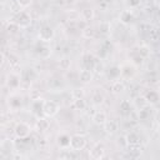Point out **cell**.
Instances as JSON below:
<instances>
[{"mask_svg": "<svg viewBox=\"0 0 160 160\" xmlns=\"http://www.w3.org/2000/svg\"><path fill=\"white\" fill-rule=\"evenodd\" d=\"M150 114H151V109H149V108H148V105H146L145 108L139 109L138 119H139V120H146V119H149Z\"/></svg>", "mask_w": 160, "mask_h": 160, "instance_id": "obj_23", "label": "cell"}, {"mask_svg": "<svg viewBox=\"0 0 160 160\" xmlns=\"http://www.w3.org/2000/svg\"><path fill=\"white\" fill-rule=\"evenodd\" d=\"M125 4L129 9H134V8H138L141 4V0H125Z\"/></svg>", "mask_w": 160, "mask_h": 160, "instance_id": "obj_36", "label": "cell"}, {"mask_svg": "<svg viewBox=\"0 0 160 160\" xmlns=\"http://www.w3.org/2000/svg\"><path fill=\"white\" fill-rule=\"evenodd\" d=\"M80 15H81L82 20H85V21H90V20L94 19V10L90 9V8H85V9L81 10V14H80Z\"/></svg>", "mask_w": 160, "mask_h": 160, "instance_id": "obj_22", "label": "cell"}, {"mask_svg": "<svg viewBox=\"0 0 160 160\" xmlns=\"http://www.w3.org/2000/svg\"><path fill=\"white\" fill-rule=\"evenodd\" d=\"M148 81H151V82H155L158 81V74L151 71V72H148Z\"/></svg>", "mask_w": 160, "mask_h": 160, "instance_id": "obj_40", "label": "cell"}, {"mask_svg": "<svg viewBox=\"0 0 160 160\" xmlns=\"http://www.w3.org/2000/svg\"><path fill=\"white\" fill-rule=\"evenodd\" d=\"M116 142H118V145L121 146V148H126V146H128V141H126V138H125V136H120Z\"/></svg>", "mask_w": 160, "mask_h": 160, "instance_id": "obj_42", "label": "cell"}, {"mask_svg": "<svg viewBox=\"0 0 160 160\" xmlns=\"http://www.w3.org/2000/svg\"><path fill=\"white\" fill-rule=\"evenodd\" d=\"M99 31L101 34H109L110 32V24L109 22H101L99 25Z\"/></svg>", "mask_w": 160, "mask_h": 160, "instance_id": "obj_35", "label": "cell"}, {"mask_svg": "<svg viewBox=\"0 0 160 160\" xmlns=\"http://www.w3.org/2000/svg\"><path fill=\"white\" fill-rule=\"evenodd\" d=\"M78 18H79V12H76V11L69 12V19L70 20H78Z\"/></svg>", "mask_w": 160, "mask_h": 160, "instance_id": "obj_46", "label": "cell"}, {"mask_svg": "<svg viewBox=\"0 0 160 160\" xmlns=\"http://www.w3.org/2000/svg\"><path fill=\"white\" fill-rule=\"evenodd\" d=\"M155 122H156L158 125H160V111H158V112L155 114Z\"/></svg>", "mask_w": 160, "mask_h": 160, "instance_id": "obj_47", "label": "cell"}, {"mask_svg": "<svg viewBox=\"0 0 160 160\" xmlns=\"http://www.w3.org/2000/svg\"><path fill=\"white\" fill-rule=\"evenodd\" d=\"M8 61H9V64H10V66L11 68H14V66H18L19 65V58L16 56V55H14V54H9V56H8Z\"/></svg>", "mask_w": 160, "mask_h": 160, "instance_id": "obj_34", "label": "cell"}, {"mask_svg": "<svg viewBox=\"0 0 160 160\" xmlns=\"http://www.w3.org/2000/svg\"><path fill=\"white\" fill-rule=\"evenodd\" d=\"M81 35H82L85 39H92L94 35H95V31H94L92 28H90V26L88 25L84 30H81Z\"/></svg>", "mask_w": 160, "mask_h": 160, "instance_id": "obj_29", "label": "cell"}, {"mask_svg": "<svg viewBox=\"0 0 160 160\" xmlns=\"http://www.w3.org/2000/svg\"><path fill=\"white\" fill-rule=\"evenodd\" d=\"M158 92H159V95H160V88H159V90H158Z\"/></svg>", "mask_w": 160, "mask_h": 160, "instance_id": "obj_52", "label": "cell"}, {"mask_svg": "<svg viewBox=\"0 0 160 160\" xmlns=\"http://www.w3.org/2000/svg\"><path fill=\"white\" fill-rule=\"evenodd\" d=\"M126 138V141H128V145H140L141 144V140H140V136L135 132V131H130L125 135Z\"/></svg>", "mask_w": 160, "mask_h": 160, "instance_id": "obj_13", "label": "cell"}, {"mask_svg": "<svg viewBox=\"0 0 160 160\" xmlns=\"http://www.w3.org/2000/svg\"><path fill=\"white\" fill-rule=\"evenodd\" d=\"M30 98H31L32 100H38V99H40V92L36 91V90H32L31 94H30Z\"/></svg>", "mask_w": 160, "mask_h": 160, "instance_id": "obj_43", "label": "cell"}, {"mask_svg": "<svg viewBox=\"0 0 160 160\" xmlns=\"http://www.w3.org/2000/svg\"><path fill=\"white\" fill-rule=\"evenodd\" d=\"M100 1H104V2H106V4H114L115 2V0H100Z\"/></svg>", "mask_w": 160, "mask_h": 160, "instance_id": "obj_49", "label": "cell"}, {"mask_svg": "<svg viewBox=\"0 0 160 160\" xmlns=\"http://www.w3.org/2000/svg\"><path fill=\"white\" fill-rule=\"evenodd\" d=\"M91 102L94 105H100L104 102V96L100 91H95L92 95H91Z\"/></svg>", "mask_w": 160, "mask_h": 160, "instance_id": "obj_27", "label": "cell"}, {"mask_svg": "<svg viewBox=\"0 0 160 160\" xmlns=\"http://www.w3.org/2000/svg\"><path fill=\"white\" fill-rule=\"evenodd\" d=\"M142 59H144V58H141V56L138 54L136 56H132V64L136 65V66H139V65L142 64Z\"/></svg>", "mask_w": 160, "mask_h": 160, "instance_id": "obj_41", "label": "cell"}, {"mask_svg": "<svg viewBox=\"0 0 160 160\" xmlns=\"http://www.w3.org/2000/svg\"><path fill=\"white\" fill-rule=\"evenodd\" d=\"M158 81H159V82H160V72H159V74H158Z\"/></svg>", "mask_w": 160, "mask_h": 160, "instance_id": "obj_51", "label": "cell"}, {"mask_svg": "<svg viewBox=\"0 0 160 160\" xmlns=\"http://www.w3.org/2000/svg\"><path fill=\"white\" fill-rule=\"evenodd\" d=\"M59 65H60V68H61L62 70H68V69L70 68V65H71V60H70L68 56H64L62 59H60Z\"/></svg>", "mask_w": 160, "mask_h": 160, "instance_id": "obj_31", "label": "cell"}, {"mask_svg": "<svg viewBox=\"0 0 160 160\" xmlns=\"http://www.w3.org/2000/svg\"><path fill=\"white\" fill-rule=\"evenodd\" d=\"M79 80L81 82H90L92 80V72L90 70H86V69H81L79 71Z\"/></svg>", "mask_w": 160, "mask_h": 160, "instance_id": "obj_14", "label": "cell"}, {"mask_svg": "<svg viewBox=\"0 0 160 160\" xmlns=\"http://www.w3.org/2000/svg\"><path fill=\"white\" fill-rule=\"evenodd\" d=\"M18 1L21 5V8H26V6H29L32 2V0H18Z\"/></svg>", "mask_w": 160, "mask_h": 160, "instance_id": "obj_44", "label": "cell"}, {"mask_svg": "<svg viewBox=\"0 0 160 160\" xmlns=\"http://www.w3.org/2000/svg\"><path fill=\"white\" fill-rule=\"evenodd\" d=\"M8 79H9L8 85H9L10 88H18V86L20 85V78H19L18 75H15V74H10Z\"/></svg>", "mask_w": 160, "mask_h": 160, "instance_id": "obj_24", "label": "cell"}, {"mask_svg": "<svg viewBox=\"0 0 160 160\" xmlns=\"http://www.w3.org/2000/svg\"><path fill=\"white\" fill-rule=\"evenodd\" d=\"M120 111L124 116H130L131 115V104L129 100H122L120 102Z\"/></svg>", "mask_w": 160, "mask_h": 160, "instance_id": "obj_15", "label": "cell"}, {"mask_svg": "<svg viewBox=\"0 0 160 160\" xmlns=\"http://www.w3.org/2000/svg\"><path fill=\"white\" fill-rule=\"evenodd\" d=\"M145 99H146L148 104H150V105H155V104H158V102L160 101V95H159L158 91H155V90H150V91H148V92L145 94Z\"/></svg>", "mask_w": 160, "mask_h": 160, "instance_id": "obj_12", "label": "cell"}, {"mask_svg": "<svg viewBox=\"0 0 160 160\" xmlns=\"http://www.w3.org/2000/svg\"><path fill=\"white\" fill-rule=\"evenodd\" d=\"M30 130L31 129L26 122H19V124H16L14 132H15L16 138H28L30 135Z\"/></svg>", "mask_w": 160, "mask_h": 160, "instance_id": "obj_7", "label": "cell"}, {"mask_svg": "<svg viewBox=\"0 0 160 160\" xmlns=\"http://www.w3.org/2000/svg\"><path fill=\"white\" fill-rule=\"evenodd\" d=\"M91 120H92V122L95 125H99L100 126V125H104L106 122L108 118H106V114L104 111H95L94 115L91 116Z\"/></svg>", "mask_w": 160, "mask_h": 160, "instance_id": "obj_9", "label": "cell"}, {"mask_svg": "<svg viewBox=\"0 0 160 160\" xmlns=\"http://www.w3.org/2000/svg\"><path fill=\"white\" fill-rule=\"evenodd\" d=\"M132 75H134L132 68H130V66H124V68H121V76H122V78L129 79V78H131Z\"/></svg>", "mask_w": 160, "mask_h": 160, "instance_id": "obj_30", "label": "cell"}, {"mask_svg": "<svg viewBox=\"0 0 160 160\" xmlns=\"http://www.w3.org/2000/svg\"><path fill=\"white\" fill-rule=\"evenodd\" d=\"M150 52H151V50H150V48L148 46V45H140L139 48H138V54L141 56V58H149L150 56Z\"/></svg>", "mask_w": 160, "mask_h": 160, "instance_id": "obj_26", "label": "cell"}, {"mask_svg": "<svg viewBox=\"0 0 160 160\" xmlns=\"http://www.w3.org/2000/svg\"><path fill=\"white\" fill-rule=\"evenodd\" d=\"M86 146V139L85 136L80 135V134H75L70 136V149L74 151H80L84 150V148Z\"/></svg>", "mask_w": 160, "mask_h": 160, "instance_id": "obj_2", "label": "cell"}, {"mask_svg": "<svg viewBox=\"0 0 160 160\" xmlns=\"http://www.w3.org/2000/svg\"><path fill=\"white\" fill-rule=\"evenodd\" d=\"M49 126H50V122H49V120H48L46 118H39V119H38V121H36V129H38L40 132L48 130Z\"/></svg>", "mask_w": 160, "mask_h": 160, "instance_id": "obj_17", "label": "cell"}, {"mask_svg": "<svg viewBox=\"0 0 160 160\" xmlns=\"http://www.w3.org/2000/svg\"><path fill=\"white\" fill-rule=\"evenodd\" d=\"M74 150H62V152L59 155L60 159H75L76 155L74 154Z\"/></svg>", "mask_w": 160, "mask_h": 160, "instance_id": "obj_32", "label": "cell"}, {"mask_svg": "<svg viewBox=\"0 0 160 160\" xmlns=\"http://www.w3.org/2000/svg\"><path fill=\"white\" fill-rule=\"evenodd\" d=\"M89 156H90L91 159H96V160L102 159V158L105 156V148H104V145L100 144V142L95 144V145L90 149V151H89Z\"/></svg>", "mask_w": 160, "mask_h": 160, "instance_id": "obj_5", "label": "cell"}, {"mask_svg": "<svg viewBox=\"0 0 160 160\" xmlns=\"http://www.w3.org/2000/svg\"><path fill=\"white\" fill-rule=\"evenodd\" d=\"M71 96L74 99H79V98H82L84 96V92H82V89H74L71 91Z\"/></svg>", "mask_w": 160, "mask_h": 160, "instance_id": "obj_38", "label": "cell"}, {"mask_svg": "<svg viewBox=\"0 0 160 160\" xmlns=\"http://www.w3.org/2000/svg\"><path fill=\"white\" fill-rule=\"evenodd\" d=\"M125 90V84L121 80H115L111 85V91L114 94H121Z\"/></svg>", "mask_w": 160, "mask_h": 160, "instance_id": "obj_19", "label": "cell"}, {"mask_svg": "<svg viewBox=\"0 0 160 160\" xmlns=\"http://www.w3.org/2000/svg\"><path fill=\"white\" fill-rule=\"evenodd\" d=\"M9 104H10V106H11L12 109H15V104L18 105V108H20V106H21V99H19V98H14V99H11V101H10Z\"/></svg>", "mask_w": 160, "mask_h": 160, "instance_id": "obj_39", "label": "cell"}, {"mask_svg": "<svg viewBox=\"0 0 160 160\" xmlns=\"http://www.w3.org/2000/svg\"><path fill=\"white\" fill-rule=\"evenodd\" d=\"M54 35H55L54 29H52L50 25H42V26L39 29V34H38L40 41H44V42L51 41V40L54 39Z\"/></svg>", "mask_w": 160, "mask_h": 160, "instance_id": "obj_3", "label": "cell"}, {"mask_svg": "<svg viewBox=\"0 0 160 160\" xmlns=\"http://www.w3.org/2000/svg\"><path fill=\"white\" fill-rule=\"evenodd\" d=\"M19 29H20V26H19L16 22H14V21H10V22L8 24V28H6V30H8L9 34H16Z\"/></svg>", "mask_w": 160, "mask_h": 160, "instance_id": "obj_33", "label": "cell"}, {"mask_svg": "<svg viewBox=\"0 0 160 160\" xmlns=\"http://www.w3.org/2000/svg\"><path fill=\"white\" fill-rule=\"evenodd\" d=\"M59 104L54 100H44V105H42V114L46 118H52L59 112Z\"/></svg>", "mask_w": 160, "mask_h": 160, "instance_id": "obj_1", "label": "cell"}, {"mask_svg": "<svg viewBox=\"0 0 160 160\" xmlns=\"http://www.w3.org/2000/svg\"><path fill=\"white\" fill-rule=\"evenodd\" d=\"M48 84H49L50 89H52V90H56V89H59V88H61V86H62V82H61V80H59V79H55V78H51V79H49Z\"/></svg>", "mask_w": 160, "mask_h": 160, "instance_id": "obj_28", "label": "cell"}, {"mask_svg": "<svg viewBox=\"0 0 160 160\" xmlns=\"http://www.w3.org/2000/svg\"><path fill=\"white\" fill-rule=\"evenodd\" d=\"M75 1H76V0H64L65 4H70V5H71V4H75Z\"/></svg>", "mask_w": 160, "mask_h": 160, "instance_id": "obj_48", "label": "cell"}, {"mask_svg": "<svg viewBox=\"0 0 160 160\" xmlns=\"http://www.w3.org/2000/svg\"><path fill=\"white\" fill-rule=\"evenodd\" d=\"M38 76V72L34 70V69H26L25 72H24V82H31L32 80H35V78Z\"/></svg>", "mask_w": 160, "mask_h": 160, "instance_id": "obj_18", "label": "cell"}, {"mask_svg": "<svg viewBox=\"0 0 160 160\" xmlns=\"http://www.w3.org/2000/svg\"><path fill=\"white\" fill-rule=\"evenodd\" d=\"M58 142H59L60 148L66 149V148L70 146V136L66 135V134H62V135H60V136L58 138Z\"/></svg>", "mask_w": 160, "mask_h": 160, "instance_id": "obj_21", "label": "cell"}, {"mask_svg": "<svg viewBox=\"0 0 160 160\" xmlns=\"http://www.w3.org/2000/svg\"><path fill=\"white\" fill-rule=\"evenodd\" d=\"M156 132L160 135V125H158V129H156Z\"/></svg>", "mask_w": 160, "mask_h": 160, "instance_id": "obj_50", "label": "cell"}, {"mask_svg": "<svg viewBox=\"0 0 160 160\" xmlns=\"http://www.w3.org/2000/svg\"><path fill=\"white\" fill-rule=\"evenodd\" d=\"M12 21L16 22L20 28H26V26L30 25V22H31V18H30V15H29L28 12H25V11H20V12H18V14H14Z\"/></svg>", "mask_w": 160, "mask_h": 160, "instance_id": "obj_4", "label": "cell"}, {"mask_svg": "<svg viewBox=\"0 0 160 160\" xmlns=\"http://www.w3.org/2000/svg\"><path fill=\"white\" fill-rule=\"evenodd\" d=\"M159 6H160V4H159Z\"/></svg>", "mask_w": 160, "mask_h": 160, "instance_id": "obj_53", "label": "cell"}, {"mask_svg": "<svg viewBox=\"0 0 160 160\" xmlns=\"http://www.w3.org/2000/svg\"><path fill=\"white\" fill-rule=\"evenodd\" d=\"M9 9H10V11H11L12 14H18V12L22 11V10H21V5L19 4L18 0H10V1H9Z\"/></svg>", "mask_w": 160, "mask_h": 160, "instance_id": "obj_25", "label": "cell"}, {"mask_svg": "<svg viewBox=\"0 0 160 160\" xmlns=\"http://www.w3.org/2000/svg\"><path fill=\"white\" fill-rule=\"evenodd\" d=\"M135 104H136V106H138L139 109H141V108H145V106L148 105V101H146L145 96H144V98H136Z\"/></svg>", "mask_w": 160, "mask_h": 160, "instance_id": "obj_37", "label": "cell"}, {"mask_svg": "<svg viewBox=\"0 0 160 160\" xmlns=\"http://www.w3.org/2000/svg\"><path fill=\"white\" fill-rule=\"evenodd\" d=\"M121 76V68L119 66H111L108 71V78L111 80H118Z\"/></svg>", "mask_w": 160, "mask_h": 160, "instance_id": "obj_16", "label": "cell"}, {"mask_svg": "<svg viewBox=\"0 0 160 160\" xmlns=\"http://www.w3.org/2000/svg\"><path fill=\"white\" fill-rule=\"evenodd\" d=\"M96 64H98V61H96V59H95L91 54H84V56H82V61H81V66H82V69H86V70L92 71V70H95Z\"/></svg>", "mask_w": 160, "mask_h": 160, "instance_id": "obj_6", "label": "cell"}, {"mask_svg": "<svg viewBox=\"0 0 160 160\" xmlns=\"http://www.w3.org/2000/svg\"><path fill=\"white\" fill-rule=\"evenodd\" d=\"M44 44H45V42L42 41V45H36L35 51H36V54H38L40 58L46 59V58L50 56V54H51V49H50L48 45H44Z\"/></svg>", "mask_w": 160, "mask_h": 160, "instance_id": "obj_10", "label": "cell"}, {"mask_svg": "<svg viewBox=\"0 0 160 160\" xmlns=\"http://www.w3.org/2000/svg\"><path fill=\"white\" fill-rule=\"evenodd\" d=\"M71 108L74 110H85L86 109V102L82 98H79V99H74L72 102H71Z\"/></svg>", "mask_w": 160, "mask_h": 160, "instance_id": "obj_20", "label": "cell"}, {"mask_svg": "<svg viewBox=\"0 0 160 160\" xmlns=\"http://www.w3.org/2000/svg\"><path fill=\"white\" fill-rule=\"evenodd\" d=\"M104 130L108 134H115L119 130V122L116 120H106V122L104 124Z\"/></svg>", "mask_w": 160, "mask_h": 160, "instance_id": "obj_11", "label": "cell"}, {"mask_svg": "<svg viewBox=\"0 0 160 160\" xmlns=\"http://www.w3.org/2000/svg\"><path fill=\"white\" fill-rule=\"evenodd\" d=\"M86 26H88V21H85V20L78 21V28H79L80 30H84V29H85Z\"/></svg>", "mask_w": 160, "mask_h": 160, "instance_id": "obj_45", "label": "cell"}, {"mask_svg": "<svg viewBox=\"0 0 160 160\" xmlns=\"http://www.w3.org/2000/svg\"><path fill=\"white\" fill-rule=\"evenodd\" d=\"M134 20H135V16H134V14H132V11L130 9H126V10H122L121 11V14H120V22L121 24L129 25Z\"/></svg>", "mask_w": 160, "mask_h": 160, "instance_id": "obj_8", "label": "cell"}]
</instances>
